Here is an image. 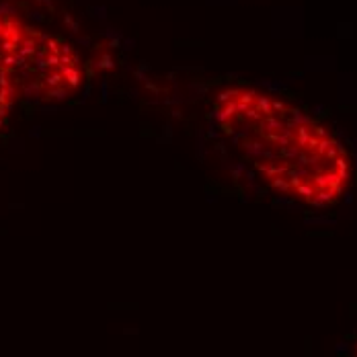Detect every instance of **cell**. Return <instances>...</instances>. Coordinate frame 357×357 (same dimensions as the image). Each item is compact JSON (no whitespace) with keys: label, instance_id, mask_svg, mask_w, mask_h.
Instances as JSON below:
<instances>
[{"label":"cell","instance_id":"1","mask_svg":"<svg viewBox=\"0 0 357 357\" xmlns=\"http://www.w3.org/2000/svg\"><path fill=\"white\" fill-rule=\"evenodd\" d=\"M218 130L275 193L310 207L343 199L353 162L343 142L291 101L255 86H230L214 101Z\"/></svg>","mask_w":357,"mask_h":357},{"label":"cell","instance_id":"2","mask_svg":"<svg viewBox=\"0 0 357 357\" xmlns=\"http://www.w3.org/2000/svg\"><path fill=\"white\" fill-rule=\"evenodd\" d=\"M19 101L60 103L85 85V66L72 45L37 27L23 25L15 56Z\"/></svg>","mask_w":357,"mask_h":357},{"label":"cell","instance_id":"3","mask_svg":"<svg viewBox=\"0 0 357 357\" xmlns=\"http://www.w3.org/2000/svg\"><path fill=\"white\" fill-rule=\"evenodd\" d=\"M25 21L11 11H0V130L6 125L13 107L19 103L15 76L17 43Z\"/></svg>","mask_w":357,"mask_h":357}]
</instances>
